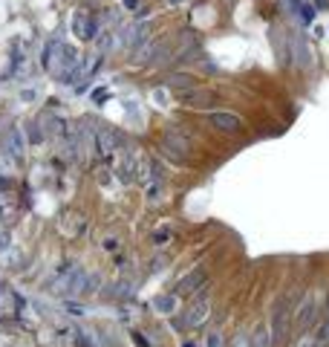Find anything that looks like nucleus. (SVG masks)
<instances>
[{
	"instance_id": "nucleus-6",
	"label": "nucleus",
	"mask_w": 329,
	"mask_h": 347,
	"mask_svg": "<svg viewBox=\"0 0 329 347\" xmlns=\"http://www.w3.org/2000/svg\"><path fill=\"white\" fill-rule=\"evenodd\" d=\"M199 283H205V269H202V266H197L194 272H188V275L176 283V292H179V295H188V292L197 289Z\"/></svg>"
},
{
	"instance_id": "nucleus-23",
	"label": "nucleus",
	"mask_w": 329,
	"mask_h": 347,
	"mask_svg": "<svg viewBox=\"0 0 329 347\" xmlns=\"http://www.w3.org/2000/svg\"><path fill=\"white\" fill-rule=\"evenodd\" d=\"M167 3H170V6H179V3H185V0H167Z\"/></svg>"
},
{
	"instance_id": "nucleus-18",
	"label": "nucleus",
	"mask_w": 329,
	"mask_h": 347,
	"mask_svg": "<svg viewBox=\"0 0 329 347\" xmlns=\"http://www.w3.org/2000/svg\"><path fill=\"white\" fill-rule=\"evenodd\" d=\"M300 15H303V20H312V17H315V6L303 3V6H300Z\"/></svg>"
},
{
	"instance_id": "nucleus-15",
	"label": "nucleus",
	"mask_w": 329,
	"mask_h": 347,
	"mask_svg": "<svg viewBox=\"0 0 329 347\" xmlns=\"http://www.w3.org/2000/svg\"><path fill=\"white\" fill-rule=\"evenodd\" d=\"M266 342H269L266 327H257V330H254V339H251V345H254V347H266Z\"/></svg>"
},
{
	"instance_id": "nucleus-10",
	"label": "nucleus",
	"mask_w": 329,
	"mask_h": 347,
	"mask_svg": "<svg viewBox=\"0 0 329 347\" xmlns=\"http://www.w3.org/2000/svg\"><path fill=\"white\" fill-rule=\"evenodd\" d=\"M96 139H99L101 153H110V150H115V145H118V133L110 131V128H101V131L96 133Z\"/></svg>"
},
{
	"instance_id": "nucleus-11",
	"label": "nucleus",
	"mask_w": 329,
	"mask_h": 347,
	"mask_svg": "<svg viewBox=\"0 0 329 347\" xmlns=\"http://www.w3.org/2000/svg\"><path fill=\"white\" fill-rule=\"evenodd\" d=\"M75 35L78 38H84V41H90V38H96V20L93 17H81V15H75Z\"/></svg>"
},
{
	"instance_id": "nucleus-22",
	"label": "nucleus",
	"mask_w": 329,
	"mask_h": 347,
	"mask_svg": "<svg viewBox=\"0 0 329 347\" xmlns=\"http://www.w3.org/2000/svg\"><path fill=\"white\" fill-rule=\"evenodd\" d=\"M124 6H127V9H136V0H124Z\"/></svg>"
},
{
	"instance_id": "nucleus-16",
	"label": "nucleus",
	"mask_w": 329,
	"mask_h": 347,
	"mask_svg": "<svg viewBox=\"0 0 329 347\" xmlns=\"http://www.w3.org/2000/svg\"><path fill=\"white\" fill-rule=\"evenodd\" d=\"M167 237H170V231H167V229H156V231H153V243H156V246H164V243H167Z\"/></svg>"
},
{
	"instance_id": "nucleus-24",
	"label": "nucleus",
	"mask_w": 329,
	"mask_h": 347,
	"mask_svg": "<svg viewBox=\"0 0 329 347\" xmlns=\"http://www.w3.org/2000/svg\"><path fill=\"white\" fill-rule=\"evenodd\" d=\"M185 347H197V345H191V342H188V345H185Z\"/></svg>"
},
{
	"instance_id": "nucleus-17",
	"label": "nucleus",
	"mask_w": 329,
	"mask_h": 347,
	"mask_svg": "<svg viewBox=\"0 0 329 347\" xmlns=\"http://www.w3.org/2000/svg\"><path fill=\"white\" fill-rule=\"evenodd\" d=\"M75 345L78 347H93V339L87 333H75Z\"/></svg>"
},
{
	"instance_id": "nucleus-4",
	"label": "nucleus",
	"mask_w": 329,
	"mask_h": 347,
	"mask_svg": "<svg viewBox=\"0 0 329 347\" xmlns=\"http://www.w3.org/2000/svg\"><path fill=\"white\" fill-rule=\"evenodd\" d=\"M211 125H214L217 131H222V133H240V128H243L240 116L228 113V110H217V113H211Z\"/></svg>"
},
{
	"instance_id": "nucleus-9",
	"label": "nucleus",
	"mask_w": 329,
	"mask_h": 347,
	"mask_svg": "<svg viewBox=\"0 0 329 347\" xmlns=\"http://www.w3.org/2000/svg\"><path fill=\"white\" fill-rule=\"evenodd\" d=\"M167 87H170L173 93H179V90H194V87H197V78L188 75V72H173V75L167 78Z\"/></svg>"
},
{
	"instance_id": "nucleus-3",
	"label": "nucleus",
	"mask_w": 329,
	"mask_h": 347,
	"mask_svg": "<svg viewBox=\"0 0 329 347\" xmlns=\"http://www.w3.org/2000/svg\"><path fill=\"white\" fill-rule=\"evenodd\" d=\"M289 330V298L280 295L274 301V310H272V333H274V342H283Z\"/></svg>"
},
{
	"instance_id": "nucleus-2",
	"label": "nucleus",
	"mask_w": 329,
	"mask_h": 347,
	"mask_svg": "<svg viewBox=\"0 0 329 347\" xmlns=\"http://www.w3.org/2000/svg\"><path fill=\"white\" fill-rule=\"evenodd\" d=\"M176 99L185 104V107H194V110H211L214 104H219V96L208 87H194V90H179Z\"/></svg>"
},
{
	"instance_id": "nucleus-5",
	"label": "nucleus",
	"mask_w": 329,
	"mask_h": 347,
	"mask_svg": "<svg viewBox=\"0 0 329 347\" xmlns=\"http://www.w3.org/2000/svg\"><path fill=\"white\" fill-rule=\"evenodd\" d=\"M292 47H295V64L303 67V69H309L312 67V52H309V47H306V41H303V35H292Z\"/></svg>"
},
{
	"instance_id": "nucleus-8",
	"label": "nucleus",
	"mask_w": 329,
	"mask_h": 347,
	"mask_svg": "<svg viewBox=\"0 0 329 347\" xmlns=\"http://www.w3.org/2000/svg\"><path fill=\"white\" fill-rule=\"evenodd\" d=\"M148 32H150L148 23H136L130 29H124V44H127L130 50H136V47H142V44L148 41Z\"/></svg>"
},
{
	"instance_id": "nucleus-13",
	"label": "nucleus",
	"mask_w": 329,
	"mask_h": 347,
	"mask_svg": "<svg viewBox=\"0 0 329 347\" xmlns=\"http://www.w3.org/2000/svg\"><path fill=\"white\" fill-rule=\"evenodd\" d=\"M87 275H84L81 269H75L72 275H69V281H66V295H81L84 292V286H87Z\"/></svg>"
},
{
	"instance_id": "nucleus-21",
	"label": "nucleus",
	"mask_w": 329,
	"mask_h": 347,
	"mask_svg": "<svg viewBox=\"0 0 329 347\" xmlns=\"http://www.w3.org/2000/svg\"><path fill=\"white\" fill-rule=\"evenodd\" d=\"M315 6H318V9H327V6H329V0H315Z\"/></svg>"
},
{
	"instance_id": "nucleus-1",
	"label": "nucleus",
	"mask_w": 329,
	"mask_h": 347,
	"mask_svg": "<svg viewBox=\"0 0 329 347\" xmlns=\"http://www.w3.org/2000/svg\"><path fill=\"white\" fill-rule=\"evenodd\" d=\"M162 150L173 159V162H185L188 159V150H191V139L182 133V128H176V131H164L162 136Z\"/></svg>"
},
{
	"instance_id": "nucleus-19",
	"label": "nucleus",
	"mask_w": 329,
	"mask_h": 347,
	"mask_svg": "<svg viewBox=\"0 0 329 347\" xmlns=\"http://www.w3.org/2000/svg\"><path fill=\"white\" fill-rule=\"evenodd\" d=\"M208 347H222V336L219 333H211L208 336Z\"/></svg>"
},
{
	"instance_id": "nucleus-12",
	"label": "nucleus",
	"mask_w": 329,
	"mask_h": 347,
	"mask_svg": "<svg viewBox=\"0 0 329 347\" xmlns=\"http://www.w3.org/2000/svg\"><path fill=\"white\" fill-rule=\"evenodd\" d=\"M167 58H170V44H167V41H159V44H153V50H150V58H148L150 64H153V67H162Z\"/></svg>"
},
{
	"instance_id": "nucleus-14",
	"label": "nucleus",
	"mask_w": 329,
	"mask_h": 347,
	"mask_svg": "<svg viewBox=\"0 0 329 347\" xmlns=\"http://www.w3.org/2000/svg\"><path fill=\"white\" fill-rule=\"evenodd\" d=\"M153 307H156V310H162V313H173V310H176V298L159 295V298H153Z\"/></svg>"
},
{
	"instance_id": "nucleus-20",
	"label": "nucleus",
	"mask_w": 329,
	"mask_h": 347,
	"mask_svg": "<svg viewBox=\"0 0 329 347\" xmlns=\"http://www.w3.org/2000/svg\"><path fill=\"white\" fill-rule=\"evenodd\" d=\"M104 96H107V90H96V93H93V99H96V101H101Z\"/></svg>"
},
{
	"instance_id": "nucleus-7",
	"label": "nucleus",
	"mask_w": 329,
	"mask_h": 347,
	"mask_svg": "<svg viewBox=\"0 0 329 347\" xmlns=\"http://www.w3.org/2000/svg\"><path fill=\"white\" fill-rule=\"evenodd\" d=\"M208 307H211V304H208V295L197 298V301L191 304L188 315H185V324H191V327H194V324H199V321H205V318H208Z\"/></svg>"
}]
</instances>
